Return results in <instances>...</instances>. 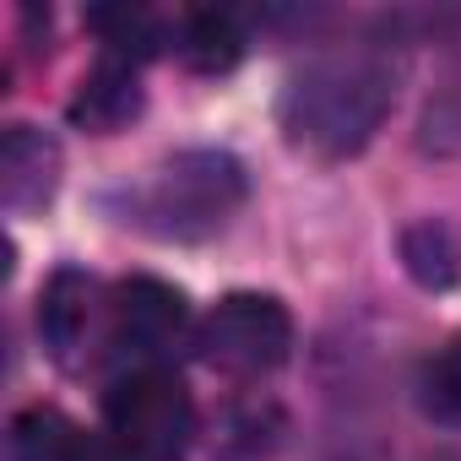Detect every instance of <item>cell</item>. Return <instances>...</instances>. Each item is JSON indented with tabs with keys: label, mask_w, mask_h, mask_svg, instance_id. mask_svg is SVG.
I'll list each match as a JSON object with an SVG mask.
<instances>
[{
	"label": "cell",
	"mask_w": 461,
	"mask_h": 461,
	"mask_svg": "<svg viewBox=\"0 0 461 461\" xmlns=\"http://www.w3.org/2000/svg\"><path fill=\"white\" fill-rule=\"evenodd\" d=\"M396 104V60L380 44H342L315 55L283 93V131L315 158L358 152Z\"/></svg>",
	"instance_id": "obj_1"
},
{
	"label": "cell",
	"mask_w": 461,
	"mask_h": 461,
	"mask_svg": "<svg viewBox=\"0 0 461 461\" xmlns=\"http://www.w3.org/2000/svg\"><path fill=\"white\" fill-rule=\"evenodd\" d=\"M245 195L250 185L240 158L195 147V152H174L168 163H158L147 179L125 190V222L163 245H201L222 234L228 217L245 206Z\"/></svg>",
	"instance_id": "obj_2"
},
{
	"label": "cell",
	"mask_w": 461,
	"mask_h": 461,
	"mask_svg": "<svg viewBox=\"0 0 461 461\" xmlns=\"http://www.w3.org/2000/svg\"><path fill=\"white\" fill-rule=\"evenodd\" d=\"M109 439L131 461H179L195 434V402L168 369H131L104 396Z\"/></svg>",
	"instance_id": "obj_3"
},
{
	"label": "cell",
	"mask_w": 461,
	"mask_h": 461,
	"mask_svg": "<svg viewBox=\"0 0 461 461\" xmlns=\"http://www.w3.org/2000/svg\"><path fill=\"white\" fill-rule=\"evenodd\" d=\"M195 348H201V358L217 375L261 380V375H272L288 358V348H294V315L272 294H228L201 321Z\"/></svg>",
	"instance_id": "obj_4"
},
{
	"label": "cell",
	"mask_w": 461,
	"mask_h": 461,
	"mask_svg": "<svg viewBox=\"0 0 461 461\" xmlns=\"http://www.w3.org/2000/svg\"><path fill=\"white\" fill-rule=\"evenodd\" d=\"M39 337L60 369H82L98 342H109V299L98 277L60 267L39 299Z\"/></svg>",
	"instance_id": "obj_5"
},
{
	"label": "cell",
	"mask_w": 461,
	"mask_h": 461,
	"mask_svg": "<svg viewBox=\"0 0 461 461\" xmlns=\"http://www.w3.org/2000/svg\"><path fill=\"white\" fill-rule=\"evenodd\" d=\"M185 331V299L179 288L158 283V277H125L109 299V348L136 358L141 369L158 364V353H168Z\"/></svg>",
	"instance_id": "obj_6"
},
{
	"label": "cell",
	"mask_w": 461,
	"mask_h": 461,
	"mask_svg": "<svg viewBox=\"0 0 461 461\" xmlns=\"http://www.w3.org/2000/svg\"><path fill=\"white\" fill-rule=\"evenodd\" d=\"M60 185V147L55 136L33 131V125H12L6 147H0V190H6L12 212H33L55 195Z\"/></svg>",
	"instance_id": "obj_7"
},
{
	"label": "cell",
	"mask_w": 461,
	"mask_h": 461,
	"mask_svg": "<svg viewBox=\"0 0 461 461\" xmlns=\"http://www.w3.org/2000/svg\"><path fill=\"white\" fill-rule=\"evenodd\" d=\"M136 71H141L136 60L104 55V60L87 71L82 93L71 98V120H77V125H87V131H98V136H109V131L131 125V120L141 114V77H136Z\"/></svg>",
	"instance_id": "obj_8"
},
{
	"label": "cell",
	"mask_w": 461,
	"mask_h": 461,
	"mask_svg": "<svg viewBox=\"0 0 461 461\" xmlns=\"http://www.w3.org/2000/svg\"><path fill=\"white\" fill-rule=\"evenodd\" d=\"M174 50L190 71L201 77H222L234 71L240 55H245V33L234 23V12H185L179 17V33H174Z\"/></svg>",
	"instance_id": "obj_9"
},
{
	"label": "cell",
	"mask_w": 461,
	"mask_h": 461,
	"mask_svg": "<svg viewBox=\"0 0 461 461\" xmlns=\"http://www.w3.org/2000/svg\"><path fill=\"white\" fill-rule=\"evenodd\" d=\"M402 261L412 272V283L423 288H450L456 272H461V245L450 234V222L429 217V222H412L407 234H402Z\"/></svg>",
	"instance_id": "obj_10"
},
{
	"label": "cell",
	"mask_w": 461,
	"mask_h": 461,
	"mask_svg": "<svg viewBox=\"0 0 461 461\" xmlns=\"http://www.w3.org/2000/svg\"><path fill=\"white\" fill-rule=\"evenodd\" d=\"M87 28L104 39V55H120L136 66L158 50V17L136 12V6H98V12H87Z\"/></svg>",
	"instance_id": "obj_11"
},
{
	"label": "cell",
	"mask_w": 461,
	"mask_h": 461,
	"mask_svg": "<svg viewBox=\"0 0 461 461\" xmlns=\"http://www.w3.org/2000/svg\"><path fill=\"white\" fill-rule=\"evenodd\" d=\"M71 423L55 412V407H28L12 434H6V456L12 461H66V445H71Z\"/></svg>",
	"instance_id": "obj_12"
},
{
	"label": "cell",
	"mask_w": 461,
	"mask_h": 461,
	"mask_svg": "<svg viewBox=\"0 0 461 461\" xmlns=\"http://www.w3.org/2000/svg\"><path fill=\"white\" fill-rule=\"evenodd\" d=\"M418 396H423V412L439 418V423H461V337L445 342L423 375H418Z\"/></svg>",
	"instance_id": "obj_13"
},
{
	"label": "cell",
	"mask_w": 461,
	"mask_h": 461,
	"mask_svg": "<svg viewBox=\"0 0 461 461\" xmlns=\"http://www.w3.org/2000/svg\"><path fill=\"white\" fill-rule=\"evenodd\" d=\"M66 461H131L109 434H71V445H66Z\"/></svg>",
	"instance_id": "obj_14"
}]
</instances>
